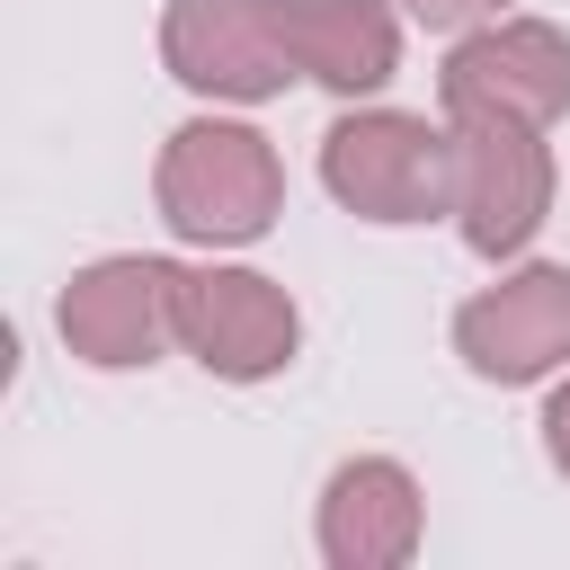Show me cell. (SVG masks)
Segmentation results:
<instances>
[{
  "label": "cell",
  "instance_id": "cell-1",
  "mask_svg": "<svg viewBox=\"0 0 570 570\" xmlns=\"http://www.w3.org/2000/svg\"><path fill=\"white\" fill-rule=\"evenodd\" d=\"M321 178L347 214L365 223H428L454 214V134H436L428 116H347L321 142Z\"/></svg>",
  "mask_w": 570,
  "mask_h": 570
},
{
  "label": "cell",
  "instance_id": "cell-2",
  "mask_svg": "<svg viewBox=\"0 0 570 570\" xmlns=\"http://www.w3.org/2000/svg\"><path fill=\"white\" fill-rule=\"evenodd\" d=\"M160 214L187 240H258L276 223V151L249 125H178L160 151Z\"/></svg>",
  "mask_w": 570,
  "mask_h": 570
},
{
  "label": "cell",
  "instance_id": "cell-3",
  "mask_svg": "<svg viewBox=\"0 0 570 570\" xmlns=\"http://www.w3.org/2000/svg\"><path fill=\"white\" fill-rule=\"evenodd\" d=\"M543 205H552L543 125H525V116H454V214H463V240L481 258L525 249Z\"/></svg>",
  "mask_w": 570,
  "mask_h": 570
},
{
  "label": "cell",
  "instance_id": "cell-4",
  "mask_svg": "<svg viewBox=\"0 0 570 570\" xmlns=\"http://www.w3.org/2000/svg\"><path fill=\"white\" fill-rule=\"evenodd\" d=\"M160 53L187 89H214V98H276L294 80L276 0H178L160 27Z\"/></svg>",
  "mask_w": 570,
  "mask_h": 570
},
{
  "label": "cell",
  "instance_id": "cell-5",
  "mask_svg": "<svg viewBox=\"0 0 570 570\" xmlns=\"http://www.w3.org/2000/svg\"><path fill=\"white\" fill-rule=\"evenodd\" d=\"M178 347H196L232 383H258L294 356V303L249 267H178Z\"/></svg>",
  "mask_w": 570,
  "mask_h": 570
},
{
  "label": "cell",
  "instance_id": "cell-6",
  "mask_svg": "<svg viewBox=\"0 0 570 570\" xmlns=\"http://www.w3.org/2000/svg\"><path fill=\"white\" fill-rule=\"evenodd\" d=\"M454 347L481 383H534L570 365V267H525L454 312Z\"/></svg>",
  "mask_w": 570,
  "mask_h": 570
},
{
  "label": "cell",
  "instance_id": "cell-7",
  "mask_svg": "<svg viewBox=\"0 0 570 570\" xmlns=\"http://www.w3.org/2000/svg\"><path fill=\"white\" fill-rule=\"evenodd\" d=\"M561 107H570V45L552 27H534V18L481 27L445 62V116H525V125H552Z\"/></svg>",
  "mask_w": 570,
  "mask_h": 570
},
{
  "label": "cell",
  "instance_id": "cell-8",
  "mask_svg": "<svg viewBox=\"0 0 570 570\" xmlns=\"http://www.w3.org/2000/svg\"><path fill=\"white\" fill-rule=\"evenodd\" d=\"M62 338L89 365H151V347L178 338V267H160V258H98L62 294Z\"/></svg>",
  "mask_w": 570,
  "mask_h": 570
},
{
  "label": "cell",
  "instance_id": "cell-9",
  "mask_svg": "<svg viewBox=\"0 0 570 570\" xmlns=\"http://www.w3.org/2000/svg\"><path fill=\"white\" fill-rule=\"evenodd\" d=\"M276 27H285V53L303 80L356 98L374 80H392V53H401V27L374 9V0H276Z\"/></svg>",
  "mask_w": 570,
  "mask_h": 570
},
{
  "label": "cell",
  "instance_id": "cell-10",
  "mask_svg": "<svg viewBox=\"0 0 570 570\" xmlns=\"http://www.w3.org/2000/svg\"><path fill=\"white\" fill-rule=\"evenodd\" d=\"M419 534V490L401 463H347L321 499V552L338 570H374V561H401Z\"/></svg>",
  "mask_w": 570,
  "mask_h": 570
},
{
  "label": "cell",
  "instance_id": "cell-11",
  "mask_svg": "<svg viewBox=\"0 0 570 570\" xmlns=\"http://www.w3.org/2000/svg\"><path fill=\"white\" fill-rule=\"evenodd\" d=\"M419 27H472V18H490L499 0H401Z\"/></svg>",
  "mask_w": 570,
  "mask_h": 570
},
{
  "label": "cell",
  "instance_id": "cell-12",
  "mask_svg": "<svg viewBox=\"0 0 570 570\" xmlns=\"http://www.w3.org/2000/svg\"><path fill=\"white\" fill-rule=\"evenodd\" d=\"M543 428H552V463L570 472V383L552 392V410H543Z\"/></svg>",
  "mask_w": 570,
  "mask_h": 570
}]
</instances>
